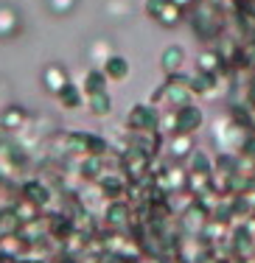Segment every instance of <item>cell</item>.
I'll return each instance as SVG.
<instances>
[{
  "label": "cell",
  "instance_id": "1",
  "mask_svg": "<svg viewBox=\"0 0 255 263\" xmlns=\"http://www.w3.org/2000/svg\"><path fill=\"white\" fill-rule=\"evenodd\" d=\"M20 121H23V109H6V115H3V126L14 129V123H20Z\"/></svg>",
  "mask_w": 255,
  "mask_h": 263
}]
</instances>
